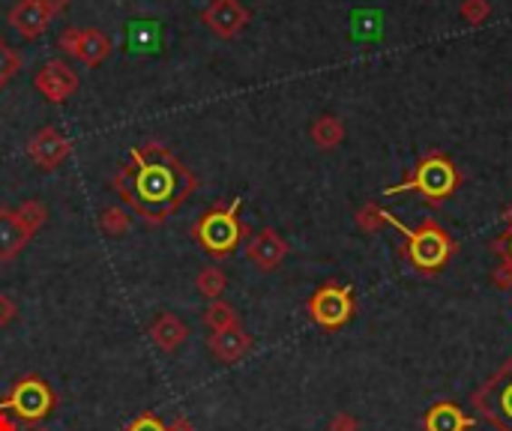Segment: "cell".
<instances>
[{
	"label": "cell",
	"mask_w": 512,
	"mask_h": 431,
	"mask_svg": "<svg viewBox=\"0 0 512 431\" xmlns=\"http://www.w3.org/2000/svg\"><path fill=\"white\" fill-rule=\"evenodd\" d=\"M15 216H18V222L25 225L27 234L34 237L36 230L48 222V207H45L43 201H36V198H30V201H25V204L15 207Z\"/></svg>",
	"instance_id": "cell-21"
},
{
	"label": "cell",
	"mask_w": 512,
	"mask_h": 431,
	"mask_svg": "<svg viewBox=\"0 0 512 431\" xmlns=\"http://www.w3.org/2000/svg\"><path fill=\"white\" fill-rule=\"evenodd\" d=\"M165 431H195V426H192V419H189V416H177L174 423L165 426Z\"/></svg>",
	"instance_id": "cell-33"
},
{
	"label": "cell",
	"mask_w": 512,
	"mask_h": 431,
	"mask_svg": "<svg viewBox=\"0 0 512 431\" xmlns=\"http://www.w3.org/2000/svg\"><path fill=\"white\" fill-rule=\"evenodd\" d=\"M48 24H52V13L45 9L43 0H18V4L9 9V27L22 39L43 36Z\"/></svg>",
	"instance_id": "cell-12"
},
{
	"label": "cell",
	"mask_w": 512,
	"mask_h": 431,
	"mask_svg": "<svg viewBox=\"0 0 512 431\" xmlns=\"http://www.w3.org/2000/svg\"><path fill=\"white\" fill-rule=\"evenodd\" d=\"M112 186L147 225L156 228L195 192L198 177L165 144L147 142L129 153V162L112 177Z\"/></svg>",
	"instance_id": "cell-1"
},
{
	"label": "cell",
	"mask_w": 512,
	"mask_h": 431,
	"mask_svg": "<svg viewBox=\"0 0 512 431\" xmlns=\"http://www.w3.org/2000/svg\"><path fill=\"white\" fill-rule=\"evenodd\" d=\"M491 282H495V288H500V290H512V264L500 260V264L491 269Z\"/></svg>",
	"instance_id": "cell-28"
},
{
	"label": "cell",
	"mask_w": 512,
	"mask_h": 431,
	"mask_svg": "<svg viewBox=\"0 0 512 431\" xmlns=\"http://www.w3.org/2000/svg\"><path fill=\"white\" fill-rule=\"evenodd\" d=\"M240 207L243 201L234 198L228 207H213L192 225V237L198 246L213 258H228L237 252L240 240L249 237V228L240 222Z\"/></svg>",
	"instance_id": "cell-4"
},
{
	"label": "cell",
	"mask_w": 512,
	"mask_h": 431,
	"mask_svg": "<svg viewBox=\"0 0 512 431\" xmlns=\"http://www.w3.org/2000/svg\"><path fill=\"white\" fill-rule=\"evenodd\" d=\"M126 431H165V426L159 423L156 414H142V416H135L133 423H129Z\"/></svg>",
	"instance_id": "cell-29"
},
{
	"label": "cell",
	"mask_w": 512,
	"mask_h": 431,
	"mask_svg": "<svg viewBox=\"0 0 512 431\" xmlns=\"http://www.w3.org/2000/svg\"><path fill=\"white\" fill-rule=\"evenodd\" d=\"M309 135H312L315 147L336 150L341 142H345V123H341V120L333 117V114H320L312 123V129H309Z\"/></svg>",
	"instance_id": "cell-19"
},
{
	"label": "cell",
	"mask_w": 512,
	"mask_h": 431,
	"mask_svg": "<svg viewBox=\"0 0 512 431\" xmlns=\"http://www.w3.org/2000/svg\"><path fill=\"white\" fill-rule=\"evenodd\" d=\"M504 219H507V230L504 234H497L495 240L488 243V249L495 255H500V260H507V264H512V204L504 210Z\"/></svg>",
	"instance_id": "cell-25"
},
{
	"label": "cell",
	"mask_w": 512,
	"mask_h": 431,
	"mask_svg": "<svg viewBox=\"0 0 512 431\" xmlns=\"http://www.w3.org/2000/svg\"><path fill=\"white\" fill-rule=\"evenodd\" d=\"M354 222H357L359 230H363V234H378V230H384V228H396L399 234H405V230H408L393 213H389V210L378 207L375 201H369V204L359 207L357 216H354Z\"/></svg>",
	"instance_id": "cell-18"
},
{
	"label": "cell",
	"mask_w": 512,
	"mask_h": 431,
	"mask_svg": "<svg viewBox=\"0 0 512 431\" xmlns=\"http://www.w3.org/2000/svg\"><path fill=\"white\" fill-rule=\"evenodd\" d=\"M69 153H73V144H69V138L60 132L57 126H43L27 142V156L34 159L43 171H54Z\"/></svg>",
	"instance_id": "cell-11"
},
{
	"label": "cell",
	"mask_w": 512,
	"mask_h": 431,
	"mask_svg": "<svg viewBox=\"0 0 512 431\" xmlns=\"http://www.w3.org/2000/svg\"><path fill=\"white\" fill-rule=\"evenodd\" d=\"M0 431H18V419L9 410H0Z\"/></svg>",
	"instance_id": "cell-32"
},
{
	"label": "cell",
	"mask_w": 512,
	"mask_h": 431,
	"mask_svg": "<svg viewBox=\"0 0 512 431\" xmlns=\"http://www.w3.org/2000/svg\"><path fill=\"white\" fill-rule=\"evenodd\" d=\"M43 4H45L48 13H52V18H57V15L69 6V0H43Z\"/></svg>",
	"instance_id": "cell-34"
},
{
	"label": "cell",
	"mask_w": 512,
	"mask_h": 431,
	"mask_svg": "<svg viewBox=\"0 0 512 431\" xmlns=\"http://www.w3.org/2000/svg\"><path fill=\"white\" fill-rule=\"evenodd\" d=\"M204 327L210 333H222V329L240 327V315L234 312V306L225 303V299H213V303L204 309Z\"/></svg>",
	"instance_id": "cell-20"
},
{
	"label": "cell",
	"mask_w": 512,
	"mask_h": 431,
	"mask_svg": "<svg viewBox=\"0 0 512 431\" xmlns=\"http://www.w3.org/2000/svg\"><path fill=\"white\" fill-rule=\"evenodd\" d=\"M36 431H48V428H36Z\"/></svg>",
	"instance_id": "cell-35"
},
{
	"label": "cell",
	"mask_w": 512,
	"mask_h": 431,
	"mask_svg": "<svg viewBox=\"0 0 512 431\" xmlns=\"http://www.w3.org/2000/svg\"><path fill=\"white\" fill-rule=\"evenodd\" d=\"M474 428V416L456 402H438L423 414V431H468Z\"/></svg>",
	"instance_id": "cell-15"
},
{
	"label": "cell",
	"mask_w": 512,
	"mask_h": 431,
	"mask_svg": "<svg viewBox=\"0 0 512 431\" xmlns=\"http://www.w3.org/2000/svg\"><path fill=\"white\" fill-rule=\"evenodd\" d=\"M78 36H82V27H64L57 36V45L64 54H73L75 57V48H78Z\"/></svg>",
	"instance_id": "cell-27"
},
{
	"label": "cell",
	"mask_w": 512,
	"mask_h": 431,
	"mask_svg": "<svg viewBox=\"0 0 512 431\" xmlns=\"http://www.w3.org/2000/svg\"><path fill=\"white\" fill-rule=\"evenodd\" d=\"M288 252H290L288 240L279 234L276 228H261L258 234L246 243V258L252 260L261 273H273V269L282 267Z\"/></svg>",
	"instance_id": "cell-10"
},
{
	"label": "cell",
	"mask_w": 512,
	"mask_h": 431,
	"mask_svg": "<svg viewBox=\"0 0 512 431\" xmlns=\"http://www.w3.org/2000/svg\"><path fill=\"white\" fill-rule=\"evenodd\" d=\"M18 73H22V54H18L6 39H0V90L13 82Z\"/></svg>",
	"instance_id": "cell-24"
},
{
	"label": "cell",
	"mask_w": 512,
	"mask_h": 431,
	"mask_svg": "<svg viewBox=\"0 0 512 431\" xmlns=\"http://www.w3.org/2000/svg\"><path fill=\"white\" fill-rule=\"evenodd\" d=\"M18 315V306H15V299L9 297V294H0V327H6V324H13Z\"/></svg>",
	"instance_id": "cell-31"
},
{
	"label": "cell",
	"mask_w": 512,
	"mask_h": 431,
	"mask_svg": "<svg viewBox=\"0 0 512 431\" xmlns=\"http://www.w3.org/2000/svg\"><path fill=\"white\" fill-rule=\"evenodd\" d=\"M99 228H103L108 237H120L133 228V216H129L126 207H105L103 216H99Z\"/></svg>",
	"instance_id": "cell-23"
},
{
	"label": "cell",
	"mask_w": 512,
	"mask_h": 431,
	"mask_svg": "<svg viewBox=\"0 0 512 431\" xmlns=\"http://www.w3.org/2000/svg\"><path fill=\"white\" fill-rule=\"evenodd\" d=\"M458 13H461V18H465L470 27H479L491 15V4H488V0H465Z\"/></svg>",
	"instance_id": "cell-26"
},
{
	"label": "cell",
	"mask_w": 512,
	"mask_h": 431,
	"mask_svg": "<svg viewBox=\"0 0 512 431\" xmlns=\"http://www.w3.org/2000/svg\"><path fill=\"white\" fill-rule=\"evenodd\" d=\"M30 240L34 237H30L25 225L18 222L15 210L0 207V264H9L13 258L22 255Z\"/></svg>",
	"instance_id": "cell-14"
},
{
	"label": "cell",
	"mask_w": 512,
	"mask_h": 431,
	"mask_svg": "<svg viewBox=\"0 0 512 431\" xmlns=\"http://www.w3.org/2000/svg\"><path fill=\"white\" fill-rule=\"evenodd\" d=\"M330 431H359V423L354 414H348V410H341L333 419H330Z\"/></svg>",
	"instance_id": "cell-30"
},
{
	"label": "cell",
	"mask_w": 512,
	"mask_h": 431,
	"mask_svg": "<svg viewBox=\"0 0 512 431\" xmlns=\"http://www.w3.org/2000/svg\"><path fill=\"white\" fill-rule=\"evenodd\" d=\"M470 405L495 431H512V357L474 389Z\"/></svg>",
	"instance_id": "cell-5"
},
{
	"label": "cell",
	"mask_w": 512,
	"mask_h": 431,
	"mask_svg": "<svg viewBox=\"0 0 512 431\" xmlns=\"http://www.w3.org/2000/svg\"><path fill=\"white\" fill-rule=\"evenodd\" d=\"M34 87L52 105H64L66 99L78 90V75L73 73V66L64 64V60H48V64L36 73Z\"/></svg>",
	"instance_id": "cell-9"
},
{
	"label": "cell",
	"mask_w": 512,
	"mask_h": 431,
	"mask_svg": "<svg viewBox=\"0 0 512 431\" xmlns=\"http://www.w3.org/2000/svg\"><path fill=\"white\" fill-rule=\"evenodd\" d=\"M54 405H57V396L52 393V387H48L39 375H27V377L15 380L13 389H9V396L4 398V405H0V410H9L18 423L34 426L52 414Z\"/></svg>",
	"instance_id": "cell-6"
},
{
	"label": "cell",
	"mask_w": 512,
	"mask_h": 431,
	"mask_svg": "<svg viewBox=\"0 0 512 431\" xmlns=\"http://www.w3.org/2000/svg\"><path fill=\"white\" fill-rule=\"evenodd\" d=\"M147 336H150V342L162 350V354H174V350L183 348V342L189 338V327L177 315L162 312L153 320V324H150Z\"/></svg>",
	"instance_id": "cell-16"
},
{
	"label": "cell",
	"mask_w": 512,
	"mask_h": 431,
	"mask_svg": "<svg viewBox=\"0 0 512 431\" xmlns=\"http://www.w3.org/2000/svg\"><path fill=\"white\" fill-rule=\"evenodd\" d=\"M306 312L320 329L336 333V329L348 327L350 318H354V312H357L354 290H350L348 285H341V282H324L312 297H309Z\"/></svg>",
	"instance_id": "cell-7"
},
{
	"label": "cell",
	"mask_w": 512,
	"mask_h": 431,
	"mask_svg": "<svg viewBox=\"0 0 512 431\" xmlns=\"http://www.w3.org/2000/svg\"><path fill=\"white\" fill-rule=\"evenodd\" d=\"M195 288L201 290V297H207L210 303H213V299L222 297V290L228 288V279L219 267H204L195 279Z\"/></svg>",
	"instance_id": "cell-22"
},
{
	"label": "cell",
	"mask_w": 512,
	"mask_h": 431,
	"mask_svg": "<svg viewBox=\"0 0 512 431\" xmlns=\"http://www.w3.org/2000/svg\"><path fill=\"white\" fill-rule=\"evenodd\" d=\"M399 255L408 260L410 269H417L419 276H438L444 273L449 260L456 258L458 243L453 240V234L438 222L435 216H426L417 228H408L401 234Z\"/></svg>",
	"instance_id": "cell-3"
},
{
	"label": "cell",
	"mask_w": 512,
	"mask_h": 431,
	"mask_svg": "<svg viewBox=\"0 0 512 431\" xmlns=\"http://www.w3.org/2000/svg\"><path fill=\"white\" fill-rule=\"evenodd\" d=\"M207 350L213 354L219 363H240L249 350H252V336L243 327H231L222 333H210L207 336Z\"/></svg>",
	"instance_id": "cell-13"
},
{
	"label": "cell",
	"mask_w": 512,
	"mask_h": 431,
	"mask_svg": "<svg viewBox=\"0 0 512 431\" xmlns=\"http://www.w3.org/2000/svg\"><path fill=\"white\" fill-rule=\"evenodd\" d=\"M108 54H112V39L96 27H82V36H78V48H75V60H82L87 69H96L99 64H105Z\"/></svg>",
	"instance_id": "cell-17"
},
{
	"label": "cell",
	"mask_w": 512,
	"mask_h": 431,
	"mask_svg": "<svg viewBox=\"0 0 512 431\" xmlns=\"http://www.w3.org/2000/svg\"><path fill=\"white\" fill-rule=\"evenodd\" d=\"M461 186V171L444 150H428L419 156V162L410 168V174L396 186H387L384 195H405L417 192L426 204L440 207L447 198H453Z\"/></svg>",
	"instance_id": "cell-2"
},
{
	"label": "cell",
	"mask_w": 512,
	"mask_h": 431,
	"mask_svg": "<svg viewBox=\"0 0 512 431\" xmlns=\"http://www.w3.org/2000/svg\"><path fill=\"white\" fill-rule=\"evenodd\" d=\"M252 13L240 4V0H213L204 13H201V22L207 24V30L219 39H234L240 36V30L249 24Z\"/></svg>",
	"instance_id": "cell-8"
}]
</instances>
